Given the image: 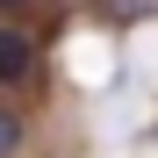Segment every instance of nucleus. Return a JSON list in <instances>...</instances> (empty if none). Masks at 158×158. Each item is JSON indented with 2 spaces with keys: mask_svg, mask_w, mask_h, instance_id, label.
<instances>
[{
  "mask_svg": "<svg viewBox=\"0 0 158 158\" xmlns=\"http://www.w3.org/2000/svg\"><path fill=\"white\" fill-rule=\"evenodd\" d=\"M0 7H22V0H0Z\"/></svg>",
  "mask_w": 158,
  "mask_h": 158,
  "instance_id": "obj_4",
  "label": "nucleus"
},
{
  "mask_svg": "<svg viewBox=\"0 0 158 158\" xmlns=\"http://www.w3.org/2000/svg\"><path fill=\"white\" fill-rule=\"evenodd\" d=\"M29 79H36V36L0 29V86H29Z\"/></svg>",
  "mask_w": 158,
  "mask_h": 158,
  "instance_id": "obj_1",
  "label": "nucleus"
},
{
  "mask_svg": "<svg viewBox=\"0 0 158 158\" xmlns=\"http://www.w3.org/2000/svg\"><path fill=\"white\" fill-rule=\"evenodd\" d=\"M151 7H158V0H108V15H115V22H137V15H151Z\"/></svg>",
  "mask_w": 158,
  "mask_h": 158,
  "instance_id": "obj_3",
  "label": "nucleus"
},
{
  "mask_svg": "<svg viewBox=\"0 0 158 158\" xmlns=\"http://www.w3.org/2000/svg\"><path fill=\"white\" fill-rule=\"evenodd\" d=\"M15 144H22V115H15V108H0V158H7Z\"/></svg>",
  "mask_w": 158,
  "mask_h": 158,
  "instance_id": "obj_2",
  "label": "nucleus"
}]
</instances>
